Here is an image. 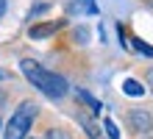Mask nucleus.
Here are the masks:
<instances>
[{
	"mask_svg": "<svg viewBox=\"0 0 153 139\" xmlns=\"http://www.w3.org/2000/svg\"><path fill=\"white\" fill-rule=\"evenodd\" d=\"M20 67H22V72H25V78H28L33 86L42 92V95H48V97H64V95H67V81L61 78V75L48 72L45 67H39V64L31 61V59H22Z\"/></svg>",
	"mask_w": 153,
	"mask_h": 139,
	"instance_id": "obj_1",
	"label": "nucleus"
},
{
	"mask_svg": "<svg viewBox=\"0 0 153 139\" xmlns=\"http://www.w3.org/2000/svg\"><path fill=\"white\" fill-rule=\"evenodd\" d=\"M33 117H36V103H31V100H25V103H20V109L11 114V120H8L6 131L3 136L6 139H25L33 125Z\"/></svg>",
	"mask_w": 153,
	"mask_h": 139,
	"instance_id": "obj_2",
	"label": "nucleus"
},
{
	"mask_svg": "<svg viewBox=\"0 0 153 139\" xmlns=\"http://www.w3.org/2000/svg\"><path fill=\"white\" fill-rule=\"evenodd\" d=\"M128 123H131V128L137 134H150L153 131V117L148 114V111H142V109L128 111Z\"/></svg>",
	"mask_w": 153,
	"mask_h": 139,
	"instance_id": "obj_3",
	"label": "nucleus"
},
{
	"mask_svg": "<svg viewBox=\"0 0 153 139\" xmlns=\"http://www.w3.org/2000/svg\"><path fill=\"white\" fill-rule=\"evenodd\" d=\"M61 28V22H42V25H33L31 28V39H45V36H50V33H56Z\"/></svg>",
	"mask_w": 153,
	"mask_h": 139,
	"instance_id": "obj_4",
	"label": "nucleus"
},
{
	"mask_svg": "<svg viewBox=\"0 0 153 139\" xmlns=\"http://www.w3.org/2000/svg\"><path fill=\"white\" fill-rule=\"evenodd\" d=\"M75 97L81 100V103H86L92 114H97V111H100V103H97V100H95L92 95H89V92H84V89H75Z\"/></svg>",
	"mask_w": 153,
	"mask_h": 139,
	"instance_id": "obj_5",
	"label": "nucleus"
},
{
	"mask_svg": "<svg viewBox=\"0 0 153 139\" xmlns=\"http://www.w3.org/2000/svg\"><path fill=\"white\" fill-rule=\"evenodd\" d=\"M123 92H125V95H131V97H139V95H145V86H142L139 81L128 78V81L123 83Z\"/></svg>",
	"mask_w": 153,
	"mask_h": 139,
	"instance_id": "obj_6",
	"label": "nucleus"
},
{
	"mask_svg": "<svg viewBox=\"0 0 153 139\" xmlns=\"http://www.w3.org/2000/svg\"><path fill=\"white\" fill-rule=\"evenodd\" d=\"M81 8H84V11H89V14H95V11H97L95 0H75V3L70 6V11H81Z\"/></svg>",
	"mask_w": 153,
	"mask_h": 139,
	"instance_id": "obj_7",
	"label": "nucleus"
},
{
	"mask_svg": "<svg viewBox=\"0 0 153 139\" xmlns=\"http://www.w3.org/2000/svg\"><path fill=\"white\" fill-rule=\"evenodd\" d=\"M103 128L109 131L111 139H120V131H117V125H114V120H103Z\"/></svg>",
	"mask_w": 153,
	"mask_h": 139,
	"instance_id": "obj_8",
	"label": "nucleus"
},
{
	"mask_svg": "<svg viewBox=\"0 0 153 139\" xmlns=\"http://www.w3.org/2000/svg\"><path fill=\"white\" fill-rule=\"evenodd\" d=\"M45 139H70L67 131H61V128H50L48 134H45Z\"/></svg>",
	"mask_w": 153,
	"mask_h": 139,
	"instance_id": "obj_9",
	"label": "nucleus"
},
{
	"mask_svg": "<svg viewBox=\"0 0 153 139\" xmlns=\"http://www.w3.org/2000/svg\"><path fill=\"white\" fill-rule=\"evenodd\" d=\"M81 123H84V125H86V134H89V136H92V139H100V131H97V128H95L92 123H89V120H81Z\"/></svg>",
	"mask_w": 153,
	"mask_h": 139,
	"instance_id": "obj_10",
	"label": "nucleus"
},
{
	"mask_svg": "<svg viewBox=\"0 0 153 139\" xmlns=\"http://www.w3.org/2000/svg\"><path fill=\"white\" fill-rule=\"evenodd\" d=\"M134 48H137L139 53H145V56H153V48H148L145 42H139V39H134Z\"/></svg>",
	"mask_w": 153,
	"mask_h": 139,
	"instance_id": "obj_11",
	"label": "nucleus"
},
{
	"mask_svg": "<svg viewBox=\"0 0 153 139\" xmlns=\"http://www.w3.org/2000/svg\"><path fill=\"white\" fill-rule=\"evenodd\" d=\"M148 83H150V89H153V70H148Z\"/></svg>",
	"mask_w": 153,
	"mask_h": 139,
	"instance_id": "obj_12",
	"label": "nucleus"
},
{
	"mask_svg": "<svg viewBox=\"0 0 153 139\" xmlns=\"http://www.w3.org/2000/svg\"><path fill=\"white\" fill-rule=\"evenodd\" d=\"M6 11V3H3V0H0V14H3Z\"/></svg>",
	"mask_w": 153,
	"mask_h": 139,
	"instance_id": "obj_13",
	"label": "nucleus"
},
{
	"mask_svg": "<svg viewBox=\"0 0 153 139\" xmlns=\"http://www.w3.org/2000/svg\"><path fill=\"white\" fill-rule=\"evenodd\" d=\"M3 100H6V95H3V92H0V106H3Z\"/></svg>",
	"mask_w": 153,
	"mask_h": 139,
	"instance_id": "obj_14",
	"label": "nucleus"
},
{
	"mask_svg": "<svg viewBox=\"0 0 153 139\" xmlns=\"http://www.w3.org/2000/svg\"><path fill=\"white\" fill-rule=\"evenodd\" d=\"M3 78H6V70H0V81H3Z\"/></svg>",
	"mask_w": 153,
	"mask_h": 139,
	"instance_id": "obj_15",
	"label": "nucleus"
},
{
	"mask_svg": "<svg viewBox=\"0 0 153 139\" xmlns=\"http://www.w3.org/2000/svg\"><path fill=\"white\" fill-rule=\"evenodd\" d=\"M148 6H150V8H153V0H148Z\"/></svg>",
	"mask_w": 153,
	"mask_h": 139,
	"instance_id": "obj_16",
	"label": "nucleus"
},
{
	"mask_svg": "<svg viewBox=\"0 0 153 139\" xmlns=\"http://www.w3.org/2000/svg\"><path fill=\"white\" fill-rule=\"evenodd\" d=\"M25 139H28V136H25Z\"/></svg>",
	"mask_w": 153,
	"mask_h": 139,
	"instance_id": "obj_17",
	"label": "nucleus"
}]
</instances>
